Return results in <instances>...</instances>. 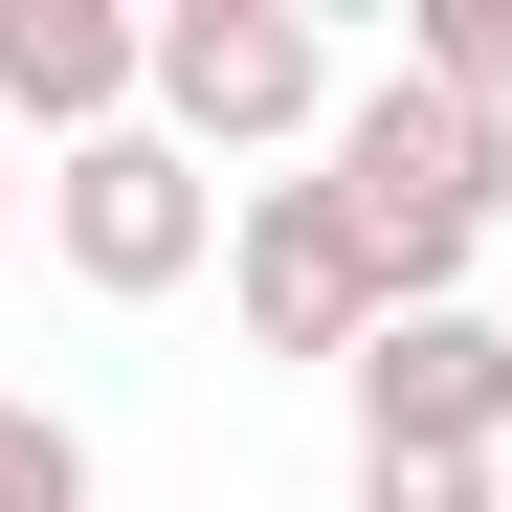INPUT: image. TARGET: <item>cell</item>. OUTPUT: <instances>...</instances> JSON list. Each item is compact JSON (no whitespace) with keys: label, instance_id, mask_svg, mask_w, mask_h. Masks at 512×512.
<instances>
[{"label":"cell","instance_id":"cell-1","mask_svg":"<svg viewBox=\"0 0 512 512\" xmlns=\"http://www.w3.org/2000/svg\"><path fill=\"white\" fill-rule=\"evenodd\" d=\"M312 179L357 201V245H379V290H401V312H446V290H468V245L512 223V134H490V112H446L423 67H379V90L334 112Z\"/></svg>","mask_w":512,"mask_h":512},{"label":"cell","instance_id":"cell-2","mask_svg":"<svg viewBox=\"0 0 512 512\" xmlns=\"http://www.w3.org/2000/svg\"><path fill=\"white\" fill-rule=\"evenodd\" d=\"M334 112H357V67H334L312 0H156V134L201 156H334Z\"/></svg>","mask_w":512,"mask_h":512},{"label":"cell","instance_id":"cell-3","mask_svg":"<svg viewBox=\"0 0 512 512\" xmlns=\"http://www.w3.org/2000/svg\"><path fill=\"white\" fill-rule=\"evenodd\" d=\"M223 201H245V179H201V156L134 112V134H90V156H45V268L112 290V312H156V290L223 268Z\"/></svg>","mask_w":512,"mask_h":512},{"label":"cell","instance_id":"cell-4","mask_svg":"<svg viewBox=\"0 0 512 512\" xmlns=\"http://www.w3.org/2000/svg\"><path fill=\"white\" fill-rule=\"evenodd\" d=\"M223 312H245V357H334V379H357L401 290H379V245H357L334 179H245L223 201Z\"/></svg>","mask_w":512,"mask_h":512},{"label":"cell","instance_id":"cell-5","mask_svg":"<svg viewBox=\"0 0 512 512\" xmlns=\"http://www.w3.org/2000/svg\"><path fill=\"white\" fill-rule=\"evenodd\" d=\"M357 468H512V312H379L357 357Z\"/></svg>","mask_w":512,"mask_h":512},{"label":"cell","instance_id":"cell-6","mask_svg":"<svg viewBox=\"0 0 512 512\" xmlns=\"http://www.w3.org/2000/svg\"><path fill=\"white\" fill-rule=\"evenodd\" d=\"M134 112H156V23H134V0H0V134L90 156Z\"/></svg>","mask_w":512,"mask_h":512},{"label":"cell","instance_id":"cell-7","mask_svg":"<svg viewBox=\"0 0 512 512\" xmlns=\"http://www.w3.org/2000/svg\"><path fill=\"white\" fill-rule=\"evenodd\" d=\"M401 67H423L446 112H490V134H512V0H423V23H401Z\"/></svg>","mask_w":512,"mask_h":512},{"label":"cell","instance_id":"cell-8","mask_svg":"<svg viewBox=\"0 0 512 512\" xmlns=\"http://www.w3.org/2000/svg\"><path fill=\"white\" fill-rule=\"evenodd\" d=\"M0 512H90V423L67 401H0Z\"/></svg>","mask_w":512,"mask_h":512},{"label":"cell","instance_id":"cell-9","mask_svg":"<svg viewBox=\"0 0 512 512\" xmlns=\"http://www.w3.org/2000/svg\"><path fill=\"white\" fill-rule=\"evenodd\" d=\"M357 512H490V468H357Z\"/></svg>","mask_w":512,"mask_h":512},{"label":"cell","instance_id":"cell-10","mask_svg":"<svg viewBox=\"0 0 512 512\" xmlns=\"http://www.w3.org/2000/svg\"><path fill=\"white\" fill-rule=\"evenodd\" d=\"M0 245H23V134H0Z\"/></svg>","mask_w":512,"mask_h":512},{"label":"cell","instance_id":"cell-11","mask_svg":"<svg viewBox=\"0 0 512 512\" xmlns=\"http://www.w3.org/2000/svg\"><path fill=\"white\" fill-rule=\"evenodd\" d=\"M490 512H512V468H490Z\"/></svg>","mask_w":512,"mask_h":512}]
</instances>
